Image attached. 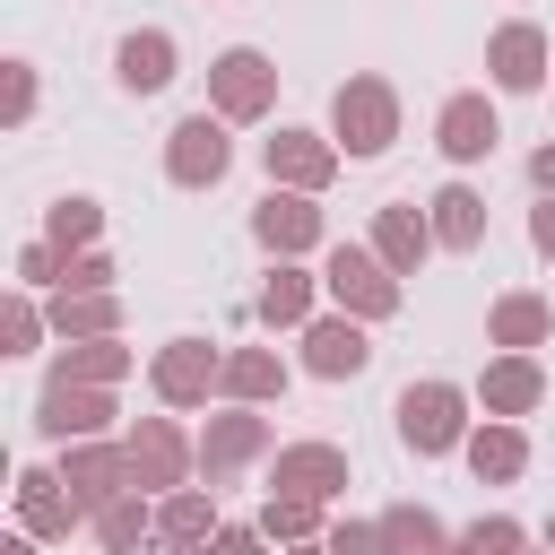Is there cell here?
<instances>
[{"label": "cell", "mask_w": 555, "mask_h": 555, "mask_svg": "<svg viewBox=\"0 0 555 555\" xmlns=\"http://www.w3.org/2000/svg\"><path fill=\"white\" fill-rule=\"evenodd\" d=\"M399 442H408V451H451V442H460V390H451V382L399 390Z\"/></svg>", "instance_id": "obj_1"}, {"label": "cell", "mask_w": 555, "mask_h": 555, "mask_svg": "<svg viewBox=\"0 0 555 555\" xmlns=\"http://www.w3.org/2000/svg\"><path fill=\"white\" fill-rule=\"evenodd\" d=\"M338 130H347V147H356V156H382V147H390V95H382L373 78L338 87Z\"/></svg>", "instance_id": "obj_2"}, {"label": "cell", "mask_w": 555, "mask_h": 555, "mask_svg": "<svg viewBox=\"0 0 555 555\" xmlns=\"http://www.w3.org/2000/svg\"><path fill=\"white\" fill-rule=\"evenodd\" d=\"M217 173H225V130L199 113L173 130V182H217Z\"/></svg>", "instance_id": "obj_3"}, {"label": "cell", "mask_w": 555, "mask_h": 555, "mask_svg": "<svg viewBox=\"0 0 555 555\" xmlns=\"http://www.w3.org/2000/svg\"><path fill=\"white\" fill-rule=\"evenodd\" d=\"M330 286H338V304H356V312H390V304H399V286H390L364 251H338V260H330Z\"/></svg>", "instance_id": "obj_4"}, {"label": "cell", "mask_w": 555, "mask_h": 555, "mask_svg": "<svg viewBox=\"0 0 555 555\" xmlns=\"http://www.w3.org/2000/svg\"><path fill=\"white\" fill-rule=\"evenodd\" d=\"M442 147L451 156H486L494 147V104L486 95H451L442 104Z\"/></svg>", "instance_id": "obj_5"}, {"label": "cell", "mask_w": 555, "mask_h": 555, "mask_svg": "<svg viewBox=\"0 0 555 555\" xmlns=\"http://www.w3.org/2000/svg\"><path fill=\"white\" fill-rule=\"evenodd\" d=\"M304 347H312V373H330V382H338V373H364V356H373L356 321H312Z\"/></svg>", "instance_id": "obj_6"}, {"label": "cell", "mask_w": 555, "mask_h": 555, "mask_svg": "<svg viewBox=\"0 0 555 555\" xmlns=\"http://www.w3.org/2000/svg\"><path fill=\"white\" fill-rule=\"evenodd\" d=\"M217 95H225V113H260L269 61H260V52H225V61H217Z\"/></svg>", "instance_id": "obj_7"}, {"label": "cell", "mask_w": 555, "mask_h": 555, "mask_svg": "<svg viewBox=\"0 0 555 555\" xmlns=\"http://www.w3.org/2000/svg\"><path fill=\"white\" fill-rule=\"evenodd\" d=\"M278 486H295V494H330V486H347V460L321 451V442H304V451L278 460Z\"/></svg>", "instance_id": "obj_8"}, {"label": "cell", "mask_w": 555, "mask_h": 555, "mask_svg": "<svg viewBox=\"0 0 555 555\" xmlns=\"http://www.w3.org/2000/svg\"><path fill=\"white\" fill-rule=\"evenodd\" d=\"M165 78H173V43H165V35H130V43H121V87L156 95Z\"/></svg>", "instance_id": "obj_9"}, {"label": "cell", "mask_w": 555, "mask_h": 555, "mask_svg": "<svg viewBox=\"0 0 555 555\" xmlns=\"http://www.w3.org/2000/svg\"><path fill=\"white\" fill-rule=\"evenodd\" d=\"M538 61H546L538 26H503V35H494V78H503V87H538Z\"/></svg>", "instance_id": "obj_10"}, {"label": "cell", "mask_w": 555, "mask_h": 555, "mask_svg": "<svg viewBox=\"0 0 555 555\" xmlns=\"http://www.w3.org/2000/svg\"><path fill=\"white\" fill-rule=\"evenodd\" d=\"M208 373H217V364H208V347H191V338H182V347L156 364V390H165V399H199V390H208Z\"/></svg>", "instance_id": "obj_11"}, {"label": "cell", "mask_w": 555, "mask_h": 555, "mask_svg": "<svg viewBox=\"0 0 555 555\" xmlns=\"http://www.w3.org/2000/svg\"><path fill=\"white\" fill-rule=\"evenodd\" d=\"M529 399H538V364H529V356H512V364H494V373H486V408L520 416Z\"/></svg>", "instance_id": "obj_12"}, {"label": "cell", "mask_w": 555, "mask_h": 555, "mask_svg": "<svg viewBox=\"0 0 555 555\" xmlns=\"http://www.w3.org/2000/svg\"><path fill=\"white\" fill-rule=\"evenodd\" d=\"M520 460H529V442H520L512 425H494V434L468 442V468H477V477H520Z\"/></svg>", "instance_id": "obj_13"}, {"label": "cell", "mask_w": 555, "mask_h": 555, "mask_svg": "<svg viewBox=\"0 0 555 555\" xmlns=\"http://www.w3.org/2000/svg\"><path fill=\"white\" fill-rule=\"evenodd\" d=\"M269 173H295V182H321V173H330V156H321V147L304 139V130H278V139H269Z\"/></svg>", "instance_id": "obj_14"}, {"label": "cell", "mask_w": 555, "mask_h": 555, "mask_svg": "<svg viewBox=\"0 0 555 555\" xmlns=\"http://www.w3.org/2000/svg\"><path fill=\"white\" fill-rule=\"evenodd\" d=\"M260 243H278V251L312 243V208H304V199H269V208H260Z\"/></svg>", "instance_id": "obj_15"}, {"label": "cell", "mask_w": 555, "mask_h": 555, "mask_svg": "<svg viewBox=\"0 0 555 555\" xmlns=\"http://www.w3.org/2000/svg\"><path fill=\"white\" fill-rule=\"evenodd\" d=\"M434 225H442V243H477V191H442Z\"/></svg>", "instance_id": "obj_16"}, {"label": "cell", "mask_w": 555, "mask_h": 555, "mask_svg": "<svg viewBox=\"0 0 555 555\" xmlns=\"http://www.w3.org/2000/svg\"><path fill=\"white\" fill-rule=\"evenodd\" d=\"M382 251H390V269H408V260L425 251V225H416L408 208H390V217H382Z\"/></svg>", "instance_id": "obj_17"}, {"label": "cell", "mask_w": 555, "mask_h": 555, "mask_svg": "<svg viewBox=\"0 0 555 555\" xmlns=\"http://www.w3.org/2000/svg\"><path fill=\"white\" fill-rule=\"evenodd\" d=\"M304 304H312V286H304L295 269H278V278H269V295H260V312H269V321H304Z\"/></svg>", "instance_id": "obj_18"}, {"label": "cell", "mask_w": 555, "mask_h": 555, "mask_svg": "<svg viewBox=\"0 0 555 555\" xmlns=\"http://www.w3.org/2000/svg\"><path fill=\"white\" fill-rule=\"evenodd\" d=\"M538 330H546V304H529V295H512V304L494 312V338H512V347H529Z\"/></svg>", "instance_id": "obj_19"}, {"label": "cell", "mask_w": 555, "mask_h": 555, "mask_svg": "<svg viewBox=\"0 0 555 555\" xmlns=\"http://www.w3.org/2000/svg\"><path fill=\"white\" fill-rule=\"evenodd\" d=\"M43 425H52V434H69V425H95V399H78L69 382H52V390H43Z\"/></svg>", "instance_id": "obj_20"}, {"label": "cell", "mask_w": 555, "mask_h": 555, "mask_svg": "<svg viewBox=\"0 0 555 555\" xmlns=\"http://www.w3.org/2000/svg\"><path fill=\"white\" fill-rule=\"evenodd\" d=\"M199 529H208V503H199V494H182V503L165 512V546H191Z\"/></svg>", "instance_id": "obj_21"}, {"label": "cell", "mask_w": 555, "mask_h": 555, "mask_svg": "<svg viewBox=\"0 0 555 555\" xmlns=\"http://www.w3.org/2000/svg\"><path fill=\"white\" fill-rule=\"evenodd\" d=\"M269 529H278V538H304V529H312V494H286V503H269Z\"/></svg>", "instance_id": "obj_22"}, {"label": "cell", "mask_w": 555, "mask_h": 555, "mask_svg": "<svg viewBox=\"0 0 555 555\" xmlns=\"http://www.w3.org/2000/svg\"><path fill=\"white\" fill-rule=\"evenodd\" d=\"M382 529H390V546H434V520L425 512H390Z\"/></svg>", "instance_id": "obj_23"}, {"label": "cell", "mask_w": 555, "mask_h": 555, "mask_svg": "<svg viewBox=\"0 0 555 555\" xmlns=\"http://www.w3.org/2000/svg\"><path fill=\"white\" fill-rule=\"evenodd\" d=\"M512 546H520L512 520H477V538H468V555H512Z\"/></svg>", "instance_id": "obj_24"}, {"label": "cell", "mask_w": 555, "mask_h": 555, "mask_svg": "<svg viewBox=\"0 0 555 555\" xmlns=\"http://www.w3.org/2000/svg\"><path fill=\"white\" fill-rule=\"evenodd\" d=\"M69 477H78V494H113V477H121V468H113V460H78Z\"/></svg>", "instance_id": "obj_25"}, {"label": "cell", "mask_w": 555, "mask_h": 555, "mask_svg": "<svg viewBox=\"0 0 555 555\" xmlns=\"http://www.w3.org/2000/svg\"><path fill=\"white\" fill-rule=\"evenodd\" d=\"M338 555H390V529H338Z\"/></svg>", "instance_id": "obj_26"}, {"label": "cell", "mask_w": 555, "mask_h": 555, "mask_svg": "<svg viewBox=\"0 0 555 555\" xmlns=\"http://www.w3.org/2000/svg\"><path fill=\"white\" fill-rule=\"evenodd\" d=\"M269 382H278L269 356H243V364H234V390H269Z\"/></svg>", "instance_id": "obj_27"}, {"label": "cell", "mask_w": 555, "mask_h": 555, "mask_svg": "<svg viewBox=\"0 0 555 555\" xmlns=\"http://www.w3.org/2000/svg\"><path fill=\"white\" fill-rule=\"evenodd\" d=\"M104 538H113V546H130V538H139V512H130V503H113V512H104Z\"/></svg>", "instance_id": "obj_28"}, {"label": "cell", "mask_w": 555, "mask_h": 555, "mask_svg": "<svg viewBox=\"0 0 555 555\" xmlns=\"http://www.w3.org/2000/svg\"><path fill=\"white\" fill-rule=\"evenodd\" d=\"M87 225H95V208H87V199H61V243H69V234H87Z\"/></svg>", "instance_id": "obj_29"}, {"label": "cell", "mask_w": 555, "mask_h": 555, "mask_svg": "<svg viewBox=\"0 0 555 555\" xmlns=\"http://www.w3.org/2000/svg\"><path fill=\"white\" fill-rule=\"evenodd\" d=\"M217 555H260V538H251V529H225V538H217Z\"/></svg>", "instance_id": "obj_30"}, {"label": "cell", "mask_w": 555, "mask_h": 555, "mask_svg": "<svg viewBox=\"0 0 555 555\" xmlns=\"http://www.w3.org/2000/svg\"><path fill=\"white\" fill-rule=\"evenodd\" d=\"M529 234H538V251H555V199L538 208V225H529Z\"/></svg>", "instance_id": "obj_31"}, {"label": "cell", "mask_w": 555, "mask_h": 555, "mask_svg": "<svg viewBox=\"0 0 555 555\" xmlns=\"http://www.w3.org/2000/svg\"><path fill=\"white\" fill-rule=\"evenodd\" d=\"M529 173H538V182L555 191V147H538V165H529Z\"/></svg>", "instance_id": "obj_32"}, {"label": "cell", "mask_w": 555, "mask_h": 555, "mask_svg": "<svg viewBox=\"0 0 555 555\" xmlns=\"http://www.w3.org/2000/svg\"><path fill=\"white\" fill-rule=\"evenodd\" d=\"M546 538H555V529H546Z\"/></svg>", "instance_id": "obj_33"}]
</instances>
